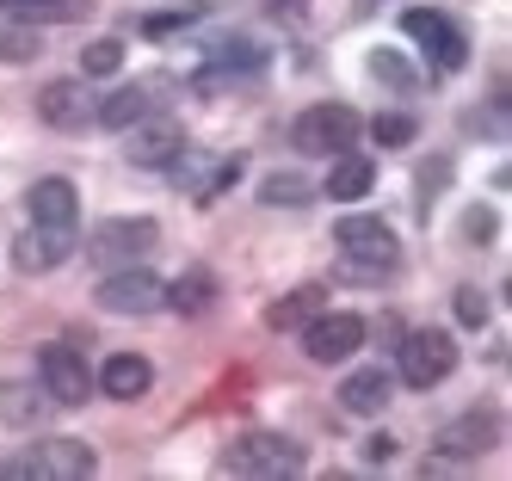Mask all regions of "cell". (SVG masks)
<instances>
[{
	"mask_svg": "<svg viewBox=\"0 0 512 481\" xmlns=\"http://www.w3.org/2000/svg\"><path fill=\"white\" fill-rule=\"evenodd\" d=\"M334 241H340V272L346 278H389L395 259H401L395 229H389L383 216H364V210H352V216L334 222Z\"/></svg>",
	"mask_w": 512,
	"mask_h": 481,
	"instance_id": "obj_1",
	"label": "cell"
},
{
	"mask_svg": "<svg viewBox=\"0 0 512 481\" xmlns=\"http://www.w3.org/2000/svg\"><path fill=\"white\" fill-rule=\"evenodd\" d=\"M93 469H99V457L81 438H44V444H25L19 457L0 463L7 481H87Z\"/></svg>",
	"mask_w": 512,
	"mask_h": 481,
	"instance_id": "obj_2",
	"label": "cell"
},
{
	"mask_svg": "<svg viewBox=\"0 0 512 481\" xmlns=\"http://www.w3.org/2000/svg\"><path fill=\"white\" fill-rule=\"evenodd\" d=\"M223 469L229 475H253V481H290V475L309 469V451L290 444L284 432H241L223 451Z\"/></svg>",
	"mask_w": 512,
	"mask_h": 481,
	"instance_id": "obj_3",
	"label": "cell"
},
{
	"mask_svg": "<svg viewBox=\"0 0 512 481\" xmlns=\"http://www.w3.org/2000/svg\"><path fill=\"white\" fill-rule=\"evenodd\" d=\"M358 136H364V118L352 105H309L297 124H290V142L303 148V155H321V161H334V155H352L358 148Z\"/></svg>",
	"mask_w": 512,
	"mask_h": 481,
	"instance_id": "obj_4",
	"label": "cell"
},
{
	"mask_svg": "<svg viewBox=\"0 0 512 481\" xmlns=\"http://www.w3.org/2000/svg\"><path fill=\"white\" fill-rule=\"evenodd\" d=\"M155 247H161V222H155V216H105L99 229H93V241H87V253L99 259L105 272L142 266Z\"/></svg>",
	"mask_w": 512,
	"mask_h": 481,
	"instance_id": "obj_5",
	"label": "cell"
},
{
	"mask_svg": "<svg viewBox=\"0 0 512 481\" xmlns=\"http://www.w3.org/2000/svg\"><path fill=\"white\" fill-rule=\"evenodd\" d=\"M401 31H408L414 44L426 50V62H432L438 74H457V68L469 62V37H463V25H457L451 13H438V7H408V13H401Z\"/></svg>",
	"mask_w": 512,
	"mask_h": 481,
	"instance_id": "obj_6",
	"label": "cell"
},
{
	"mask_svg": "<svg viewBox=\"0 0 512 481\" xmlns=\"http://www.w3.org/2000/svg\"><path fill=\"white\" fill-rule=\"evenodd\" d=\"M457 370V340L445 327H414L408 340H401V383L414 389H438Z\"/></svg>",
	"mask_w": 512,
	"mask_h": 481,
	"instance_id": "obj_7",
	"label": "cell"
},
{
	"mask_svg": "<svg viewBox=\"0 0 512 481\" xmlns=\"http://www.w3.org/2000/svg\"><path fill=\"white\" fill-rule=\"evenodd\" d=\"M93 303L105 315H155V309H167V284L155 272H142V266H124V272H105L99 278Z\"/></svg>",
	"mask_w": 512,
	"mask_h": 481,
	"instance_id": "obj_8",
	"label": "cell"
},
{
	"mask_svg": "<svg viewBox=\"0 0 512 481\" xmlns=\"http://www.w3.org/2000/svg\"><path fill=\"white\" fill-rule=\"evenodd\" d=\"M364 315H352V309H321V315H309L303 321V352L315 358V364H346L358 346H364Z\"/></svg>",
	"mask_w": 512,
	"mask_h": 481,
	"instance_id": "obj_9",
	"label": "cell"
},
{
	"mask_svg": "<svg viewBox=\"0 0 512 481\" xmlns=\"http://www.w3.org/2000/svg\"><path fill=\"white\" fill-rule=\"evenodd\" d=\"M179 155H186V124L167 118V111L130 124V136H124V161H130V167H161V173H167Z\"/></svg>",
	"mask_w": 512,
	"mask_h": 481,
	"instance_id": "obj_10",
	"label": "cell"
},
{
	"mask_svg": "<svg viewBox=\"0 0 512 481\" xmlns=\"http://www.w3.org/2000/svg\"><path fill=\"white\" fill-rule=\"evenodd\" d=\"M38 383L50 389L56 407H87L93 401V370L75 346H44L38 352Z\"/></svg>",
	"mask_w": 512,
	"mask_h": 481,
	"instance_id": "obj_11",
	"label": "cell"
},
{
	"mask_svg": "<svg viewBox=\"0 0 512 481\" xmlns=\"http://www.w3.org/2000/svg\"><path fill=\"white\" fill-rule=\"evenodd\" d=\"M75 229H62V222H31V229L13 241V266L25 272V278H44V272H56V266H68L75 259Z\"/></svg>",
	"mask_w": 512,
	"mask_h": 481,
	"instance_id": "obj_12",
	"label": "cell"
},
{
	"mask_svg": "<svg viewBox=\"0 0 512 481\" xmlns=\"http://www.w3.org/2000/svg\"><path fill=\"white\" fill-rule=\"evenodd\" d=\"M167 93H173L167 74H142V81H124L118 93L99 99V124H105V130H130V124H142V118H155Z\"/></svg>",
	"mask_w": 512,
	"mask_h": 481,
	"instance_id": "obj_13",
	"label": "cell"
},
{
	"mask_svg": "<svg viewBox=\"0 0 512 481\" xmlns=\"http://www.w3.org/2000/svg\"><path fill=\"white\" fill-rule=\"evenodd\" d=\"M494 444H500V414L494 407H475V414H463V420H451L438 432V457L432 463H463V457L494 451Z\"/></svg>",
	"mask_w": 512,
	"mask_h": 481,
	"instance_id": "obj_14",
	"label": "cell"
},
{
	"mask_svg": "<svg viewBox=\"0 0 512 481\" xmlns=\"http://www.w3.org/2000/svg\"><path fill=\"white\" fill-rule=\"evenodd\" d=\"M38 118L56 124V130H87V124H99V99L81 81H50L38 93Z\"/></svg>",
	"mask_w": 512,
	"mask_h": 481,
	"instance_id": "obj_15",
	"label": "cell"
},
{
	"mask_svg": "<svg viewBox=\"0 0 512 481\" xmlns=\"http://www.w3.org/2000/svg\"><path fill=\"white\" fill-rule=\"evenodd\" d=\"M93 389H105L112 401H142L155 389V364L142 358V352H112L99 364V377H93Z\"/></svg>",
	"mask_w": 512,
	"mask_h": 481,
	"instance_id": "obj_16",
	"label": "cell"
},
{
	"mask_svg": "<svg viewBox=\"0 0 512 481\" xmlns=\"http://www.w3.org/2000/svg\"><path fill=\"white\" fill-rule=\"evenodd\" d=\"M266 68V50L247 44V37H223V44H210V62L198 68V87H216L229 81V74H260Z\"/></svg>",
	"mask_w": 512,
	"mask_h": 481,
	"instance_id": "obj_17",
	"label": "cell"
},
{
	"mask_svg": "<svg viewBox=\"0 0 512 481\" xmlns=\"http://www.w3.org/2000/svg\"><path fill=\"white\" fill-rule=\"evenodd\" d=\"M25 210H31V222H62V229H75V216H81L75 179H38L25 192Z\"/></svg>",
	"mask_w": 512,
	"mask_h": 481,
	"instance_id": "obj_18",
	"label": "cell"
},
{
	"mask_svg": "<svg viewBox=\"0 0 512 481\" xmlns=\"http://www.w3.org/2000/svg\"><path fill=\"white\" fill-rule=\"evenodd\" d=\"M389 370H352V377L340 383V407L346 414H358V420H371V414H383L389 407Z\"/></svg>",
	"mask_w": 512,
	"mask_h": 481,
	"instance_id": "obj_19",
	"label": "cell"
},
{
	"mask_svg": "<svg viewBox=\"0 0 512 481\" xmlns=\"http://www.w3.org/2000/svg\"><path fill=\"white\" fill-rule=\"evenodd\" d=\"M50 389L44 383H0V420L7 426H38L50 414Z\"/></svg>",
	"mask_w": 512,
	"mask_h": 481,
	"instance_id": "obj_20",
	"label": "cell"
},
{
	"mask_svg": "<svg viewBox=\"0 0 512 481\" xmlns=\"http://www.w3.org/2000/svg\"><path fill=\"white\" fill-rule=\"evenodd\" d=\"M19 25H81L93 19V0H7Z\"/></svg>",
	"mask_w": 512,
	"mask_h": 481,
	"instance_id": "obj_21",
	"label": "cell"
},
{
	"mask_svg": "<svg viewBox=\"0 0 512 481\" xmlns=\"http://www.w3.org/2000/svg\"><path fill=\"white\" fill-rule=\"evenodd\" d=\"M377 185V167L364 161V155H334V173H327V198H340V204H352V198H364Z\"/></svg>",
	"mask_w": 512,
	"mask_h": 481,
	"instance_id": "obj_22",
	"label": "cell"
},
{
	"mask_svg": "<svg viewBox=\"0 0 512 481\" xmlns=\"http://www.w3.org/2000/svg\"><path fill=\"white\" fill-rule=\"evenodd\" d=\"M210 303H216V278H210L204 266L179 272V278L167 284V309H179V315H204Z\"/></svg>",
	"mask_w": 512,
	"mask_h": 481,
	"instance_id": "obj_23",
	"label": "cell"
},
{
	"mask_svg": "<svg viewBox=\"0 0 512 481\" xmlns=\"http://www.w3.org/2000/svg\"><path fill=\"white\" fill-rule=\"evenodd\" d=\"M321 296H327L321 284H297V290L284 296V303L266 309V321H272V327H303L309 315H321Z\"/></svg>",
	"mask_w": 512,
	"mask_h": 481,
	"instance_id": "obj_24",
	"label": "cell"
},
{
	"mask_svg": "<svg viewBox=\"0 0 512 481\" xmlns=\"http://www.w3.org/2000/svg\"><path fill=\"white\" fill-rule=\"evenodd\" d=\"M371 74H377L383 87H395V93H414V87H420L414 62L401 56V50H389V44H377V50H371Z\"/></svg>",
	"mask_w": 512,
	"mask_h": 481,
	"instance_id": "obj_25",
	"label": "cell"
},
{
	"mask_svg": "<svg viewBox=\"0 0 512 481\" xmlns=\"http://www.w3.org/2000/svg\"><path fill=\"white\" fill-rule=\"evenodd\" d=\"M260 198H266V204H278V210H297V204H309V198H315V185H309V179H297V173H266V179H260Z\"/></svg>",
	"mask_w": 512,
	"mask_h": 481,
	"instance_id": "obj_26",
	"label": "cell"
},
{
	"mask_svg": "<svg viewBox=\"0 0 512 481\" xmlns=\"http://www.w3.org/2000/svg\"><path fill=\"white\" fill-rule=\"evenodd\" d=\"M38 50H44V37H38V25H0V62H38Z\"/></svg>",
	"mask_w": 512,
	"mask_h": 481,
	"instance_id": "obj_27",
	"label": "cell"
},
{
	"mask_svg": "<svg viewBox=\"0 0 512 481\" xmlns=\"http://www.w3.org/2000/svg\"><path fill=\"white\" fill-rule=\"evenodd\" d=\"M124 68V44H118V37H93V44L81 50V74H93V81H99V74H118Z\"/></svg>",
	"mask_w": 512,
	"mask_h": 481,
	"instance_id": "obj_28",
	"label": "cell"
},
{
	"mask_svg": "<svg viewBox=\"0 0 512 481\" xmlns=\"http://www.w3.org/2000/svg\"><path fill=\"white\" fill-rule=\"evenodd\" d=\"M371 136H377L383 148H408V142L420 136V124L408 118V111H383V118H371Z\"/></svg>",
	"mask_w": 512,
	"mask_h": 481,
	"instance_id": "obj_29",
	"label": "cell"
},
{
	"mask_svg": "<svg viewBox=\"0 0 512 481\" xmlns=\"http://www.w3.org/2000/svg\"><path fill=\"white\" fill-rule=\"evenodd\" d=\"M451 303H457V321H463V327H482V321H488V296L475 290V284H463Z\"/></svg>",
	"mask_w": 512,
	"mask_h": 481,
	"instance_id": "obj_30",
	"label": "cell"
},
{
	"mask_svg": "<svg viewBox=\"0 0 512 481\" xmlns=\"http://www.w3.org/2000/svg\"><path fill=\"white\" fill-rule=\"evenodd\" d=\"M494 229H500V222H494V210H488V204H482V210H469V216H463V235H469L475 247H488V241H494Z\"/></svg>",
	"mask_w": 512,
	"mask_h": 481,
	"instance_id": "obj_31",
	"label": "cell"
},
{
	"mask_svg": "<svg viewBox=\"0 0 512 481\" xmlns=\"http://www.w3.org/2000/svg\"><path fill=\"white\" fill-rule=\"evenodd\" d=\"M186 19H192V13H149V19H142V31H149V37H173Z\"/></svg>",
	"mask_w": 512,
	"mask_h": 481,
	"instance_id": "obj_32",
	"label": "cell"
},
{
	"mask_svg": "<svg viewBox=\"0 0 512 481\" xmlns=\"http://www.w3.org/2000/svg\"><path fill=\"white\" fill-rule=\"evenodd\" d=\"M364 457H371V463H389V457H395V438H389V432H371V438H364Z\"/></svg>",
	"mask_w": 512,
	"mask_h": 481,
	"instance_id": "obj_33",
	"label": "cell"
},
{
	"mask_svg": "<svg viewBox=\"0 0 512 481\" xmlns=\"http://www.w3.org/2000/svg\"><path fill=\"white\" fill-rule=\"evenodd\" d=\"M204 7H210V0H186V13H204Z\"/></svg>",
	"mask_w": 512,
	"mask_h": 481,
	"instance_id": "obj_34",
	"label": "cell"
},
{
	"mask_svg": "<svg viewBox=\"0 0 512 481\" xmlns=\"http://www.w3.org/2000/svg\"><path fill=\"white\" fill-rule=\"evenodd\" d=\"M0 7H7V0H0Z\"/></svg>",
	"mask_w": 512,
	"mask_h": 481,
	"instance_id": "obj_35",
	"label": "cell"
}]
</instances>
